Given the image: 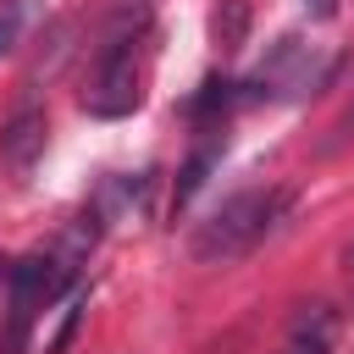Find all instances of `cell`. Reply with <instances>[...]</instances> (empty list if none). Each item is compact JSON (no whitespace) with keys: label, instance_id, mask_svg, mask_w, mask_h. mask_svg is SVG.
I'll return each instance as SVG.
<instances>
[{"label":"cell","instance_id":"5b68a950","mask_svg":"<svg viewBox=\"0 0 354 354\" xmlns=\"http://www.w3.org/2000/svg\"><path fill=\"white\" fill-rule=\"evenodd\" d=\"M243 33H249V0H221V6L210 11V39H216V50H221V55L243 50Z\"/></svg>","mask_w":354,"mask_h":354},{"label":"cell","instance_id":"7a4b0ae2","mask_svg":"<svg viewBox=\"0 0 354 354\" xmlns=\"http://www.w3.org/2000/svg\"><path fill=\"white\" fill-rule=\"evenodd\" d=\"M138 22L144 17H122L105 44L94 50V72H88V88H83V111L88 116H127L138 105V66H133V50H138Z\"/></svg>","mask_w":354,"mask_h":354},{"label":"cell","instance_id":"277c9868","mask_svg":"<svg viewBox=\"0 0 354 354\" xmlns=\"http://www.w3.org/2000/svg\"><path fill=\"white\" fill-rule=\"evenodd\" d=\"M282 354H332V310L326 304H304L293 315V332H288Z\"/></svg>","mask_w":354,"mask_h":354},{"label":"cell","instance_id":"3957f363","mask_svg":"<svg viewBox=\"0 0 354 354\" xmlns=\"http://www.w3.org/2000/svg\"><path fill=\"white\" fill-rule=\"evenodd\" d=\"M44 138H50L44 111H39V105H17V111L6 116V127H0V160H6L17 177H28V171L44 160Z\"/></svg>","mask_w":354,"mask_h":354},{"label":"cell","instance_id":"8992f818","mask_svg":"<svg viewBox=\"0 0 354 354\" xmlns=\"http://www.w3.org/2000/svg\"><path fill=\"white\" fill-rule=\"evenodd\" d=\"M28 17H33V0H0V55H6V50H17V39H22Z\"/></svg>","mask_w":354,"mask_h":354},{"label":"cell","instance_id":"6da1fadb","mask_svg":"<svg viewBox=\"0 0 354 354\" xmlns=\"http://www.w3.org/2000/svg\"><path fill=\"white\" fill-rule=\"evenodd\" d=\"M288 205H293L288 188H249V194L227 199V205L194 232V260H205V266H227V260L249 254L260 238L277 232V221L288 216Z\"/></svg>","mask_w":354,"mask_h":354},{"label":"cell","instance_id":"52a82bcc","mask_svg":"<svg viewBox=\"0 0 354 354\" xmlns=\"http://www.w3.org/2000/svg\"><path fill=\"white\" fill-rule=\"evenodd\" d=\"M210 155H216V149H199V155L188 160V171H183V183H177V205H183V199H188V194L205 183V166H210Z\"/></svg>","mask_w":354,"mask_h":354}]
</instances>
